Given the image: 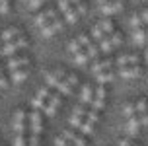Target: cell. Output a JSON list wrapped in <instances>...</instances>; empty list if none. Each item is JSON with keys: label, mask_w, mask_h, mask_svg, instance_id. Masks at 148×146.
I'll use <instances>...</instances> for the list:
<instances>
[{"label": "cell", "mask_w": 148, "mask_h": 146, "mask_svg": "<svg viewBox=\"0 0 148 146\" xmlns=\"http://www.w3.org/2000/svg\"><path fill=\"white\" fill-rule=\"evenodd\" d=\"M27 39L25 37H18V39H14V41H10V43H2L0 45V57H14L16 53L20 51V49H23V47H27Z\"/></svg>", "instance_id": "obj_1"}, {"label": "cell", "mask_w": 148, "mask_h": 146, "mask_svg": "<svg viewBox=\"0 0 148 146\" xmlns=\"http://www.w3.org/2000/svg\"><path fill=\"white\" fill-rule=\"evenodd\" d=\"M29 132L39 136L43 132V111H29Z\"/></svg>", "instance_id": "obj_2"}, {"label": "cell", "mask_w": 148, "mask_h": 146, "mask_svg": "<svg viewBox=\"0 0 148 146\" xmlns=\"http://www.w3.org/2000/svg\"><path fill=\"white\" fill-rule=\"evenodd\" d=\"M55 18H59V8L57 6H49V8L41 10V12L35 16V23L39 25V27H43L45 23H49L51 20H55Z\"/></svg>", "instance_id": "obj_3"}, {"label": "cell", "mask_w": 148, "mask_h": 146, "mask_svg": "<svg viewBox=\"0 0 148 146\" xmlns=\"http://www.w3.org/2000/svg\"><path fill=\"white\" fill-rule=\"evenodd\" d=\"M8 70L12 72V70H18V68H25V66H29V57L27 55H14V57H10L4 62Z\"/></svg>", "instance_id": "obj_4"}, {"label": "cell", "mask_w": 148, "mask_h": 146, "mask_svg": "<svg viewBox=\"0 0 148 146\" xmlns=\"http://www.w3.org/2000/svg\"><path fill=\"white\" fill-rule=\"evenodd\" d=\"M123 8H125L123 0H107L103 4H99V12L103 16H113V14H117V12H121Z\"/></svg>", "instance_id": "obj_5"}, {"label": "cell", "mask_w": 148, "mask_h": 146, "mask_svg": "<svg viewBox=\"0 0 148 146\" xmlns=\"http://www.w3.org/2000/svg\"><path fill=\"white\" fill-rule=\"evenodd\" d=\"M62 136H64L68 142H72L74 146H88V138H86L82 132L74 131V129H64V131H62Z\"/></svg>", "instance_id": "obj_6"}, {"label": "cell", "mask_w": 148, "mask_h": 146, "mask_svg": "<svg viewBox=\"0 0 148 146\" xmlns=\"http://www.w3.org/2000/svg\"><path fill=\"white\" fill-rule=\"evenodd\" d=\"M142 68L140 64H133V66H121L117 70V74L121 76V78H127V80H131V78H138V76H142Z\"/></svg>", "instance_id": "obj_7"}, {"label": "cell", "mask_w": 148, "mask_h": 146, "mask_svg": "<svg viewBox=\"0 0 148 146\" xmlns=\"http://www.w3.org/2000/svg\"><path fill=\"white\" fill-rule=\"evenodd\" d=\"M113 58H109V57H105V58H96L94 60V64L90 66V70H92V74L96 76V74H99V72H103V70H111L113 68Z\"/></svg>", "instance_id": "obj_8"}, {"label": "cell", "mask_w": 148, "mask_h": 146, "mask_svg": "<svg viewBox=\"0 0 148 146\" xmlns=\"http://www.w3.org/2000/svg\"><path fill=\"white\" fill-rule=\"evenodd\" d=\"M62 23H64V20H62V18H55V20H51L49 23H45L43 27H41L43 37H53L57 31H60V29H62Z\"/></svg>", "instance_id": "obj_9"}, {"label": "cell", "mask_w": 148, "mask_h": 146, "mask_svg": "<svg viewBox=\"0 0 148 146\" xmlns=\"http://www.w3.org/2000/svg\"><path fill=\"white\" fill-rule=\"evenodd\" d=\"M60 103H62V99H60V94H51V97L47 99V103H45V109L43 113L47 117H53L55 113H57V109L60 107Z\"/></svg>", "instance_id": "obj_10"}, {"label": "cell", "mask_w": 148, "mask_h": 146, "mask_svg": "<svg viewBox=\"0 0 148 146\" xmlns=\"http://www.w3.org/2000/svg\"><path fill=\"white\" fill-rule=\"evenodd\" d=\"M115 64L121 68V66H133V64H140V55H133V53H129V55H121V57L115 58Z\"/></svg>", "instance_id": "obj_11"}, {"label": "cell", "mask_w": 148, "mask_h": 146, "mask_svg": "<svg viewBox=\"0 0 148 146\" xmlns=\"http://www.w3.org/2000/svg\"><path fill=\"white\" fill-rule=\"evenodd\" d=\"M94 97H96V90H94V86L84 84L82 90H80V103L82 105H90V103L94 101Z\"/></svg>", "instance_id": "obj_12"}, {"label": "cell", "mask_w": 148, "mask_h": 146, "mask_svg": "<svg viewBox=\"0 0 148 146\" xmlns=\"http://www.w3.org/2000/svg\"><path fill=\"white\" fill-rule=\"evenodd\" d=\"M18 37H22V29L12 25V27H6L2 33H0V41H2V43H10V41L18 39Z\"/></svg>", "instance_id": "obj_13"}, {"label": "cell", "mask_w": 148, "mask_h": 146, "mask_svg": "<svg viewBox=\"0 0 148 146\" xmlns=\"http://www.w3.org/2000/svg\"><path fill=\"white\" fill-rule=\"evenodd\" d=\"M140 121H138V115H134V117H129L127 119V123H125V132L129 134V136H136L138 134V131H140Z\"/></svg>", "instance_id": "obj_14"}, {"label": "cell", "mask_w": 148, "mask_h": 146, "mask_svg": "<svg viewBox=\"0 0 148 146\" xmlns=\"http://www.w3.org/2000/svg\"><path fill=\"white\" fill-rule=\"evenodd\" d=\"M27 76H29V66L12 70V72H10V80L14 82V84H22L23 80H27Z\"/></svg>", "instance_id": "obj_15"}, {"label": "cell", "mask_w": 148, "mask_h": 146, "mask_svg": "<svg viewBox=\"0 0 148 146\" xmlns=\"http://www.w3.org/2000/svg\"><path fill=\"white\" fill-rule=\"evenodd\" d=\"M115 76H117V72L111 68V70H103V72L96 74V80H97V84H99V86H105V84H109V82L115 80Z\"/></svg>", "instance_id": "obj_16"}, {"label": "cell", "mask_w": 148, "mask_h": 146, "mask_svg": "<svg viewBox=\"0 0 148 146\" xmlns=\"http://www.w3.org/2000/svg\"><path fill=\"white\" fill-rule=\"evenodd\" d=\"M133 41L134 45H146L148 43V37H146V29L142 27V29H136V31H133Z\"/></svg>", "instance_id": "obj_17"}, {"label": "cell", "mask_w": 148, "mask_h": 146, "mask_svg": "<svg viewBox=\"0 0 148 146\" xmlns=\"http://www.w3.org/2000/svg\"><path fill=\"white\" fill-rule=\"evenodd\" d=\"M27 121H29V113L23 109V107L16 109V113L12 115V123H27Z\"/></svg>", "instance_id": "obj_18"}, {"label": "cell", "mask_w": 148, "mask_h": 146, "mask_svg": "<svg viewBox=\"0 0 148 146\" xmlns=\"http://www.w3.org/2000/svg\"><path fill=\"white\" fill-rule=\"evenodd\" d=\"M97 25L103 29L105 35H111V33L115 31V22H113L111 18H105V20H101V22H97Z\"/></svg>", "instance_id": "obj_19"}, {"label": "cell", "mask_w": 148, "mask_h": 146, "mask_svg": "<svg viewBox=\"0 0 148 146\" xmlns=\"http://www.w3.org/2000/svg\"><path fill=\"white\" fill-rule=\"evenodd\" d=\"M78 131H80L82 134H84V136H92V134L96 132V125H94V123H90V121H86V119H84V123L80 125V129H78Z\"/></svg>", "instance_id": "obj_20"}, {"label": "cell", "mask_w": 148, "mask_h": 146, "mask_svg": "<svg viewBox=\"0 0 148 146\" xmlns=\"http://www.w3.org/2000/svg\"><path fill=\"white\" fill-rule=\"evenodd\" d=\"M84 51H86V55H88V57H90V60H96V58L99 57V45H97V43H94V41H92V43H90L88 47L84 49Z\"/></svg>", "instance_id": "obj_21"}, {"label": "cell", "mask_w": 148, "mask_h": 146, "mask_svg": "<svg viewBox=\"0 0 148 146\" xmlns=\"http://www.w3.org/2000/svg\"><path fill=\"white\" fill-rule=\"evenodd\" d=\"M97 45H99V53H105V55H109V53L113 51V49H115V47H113V43L109 41V37L101 39V41H99Z\"/></svg>", "instance_id": "obj_22"}, {"label": "cell", "mask_w": 148, "mask_h": 146, "mask_svg": "<svg viewBox=\"0 0 148 146\" xmlns=\"http://www.w3.org/2000/svg\"><path fill=\"white\" fill-rule=\"evenodd\" d=\"M78 18H80V16H78V12H76V10H74V6H72L70 10H66V12H64V18H62V20H64L66 23H76V22H78Z\"/></svg>", "instance_id": "obj_23"}, {"label": "cell", "mask_w": 148, "mask_h": 146, "mask_svg": "<svg viewBox=\"0 0 148 146\" xmlns=\"http://www.w3.org/2000/svg\"><path fill=\"white\" fill-rule=\"evenodd\" d=\"M131 27H133V31L144 27V23H142V16H140V14H136V12H134V14L131 16Z\"/></svg>", "instance_id": "obj_24"}, {"label": "cell", "mask_w": 148, "mask_h": 146, "mask_svg": "<svg viewBox=\"0 0 148 146\" xmlns=\"http://www.w3.org/2000/svg\"><path fill=\"white\" fill-rule=\"evenodd\" d=\"M123 113H125V117H134V115H138V113H136V101H129V103H125V107H123Z\"/></svg>", "instance_id": "obj_25"}, {"label": "cell", "mask_w": 148, "mask_h": 146, "mask_svg": "<svg viewBox=\"0 0 148 146\" xmlns=\"http://www.w3.org/2000/svg\"><path fill=\"white\" fill-rule=\"evenodd\" d=\"M90 37H92V39H96L97 43H99V41H101V39H105L107 35L103 33V29H101V27H99V25L96 23V25L92 27V35H90Z\"/></svg>", "instance_id": "obj_26"}, {"label": "cell", "mask_w": 148, "mask_h": 146, "mask_svg": "<svg viewBox=\"0 0 148 146\" xmlns=\"http://www.w3.org/2000/svg\"><path fill=\"white\" fill-rule=\"evenodd\" d=\"M55 90H57L59 94H62V95H70V94H72V88L68 86V84H66V82H64V80H60L59 84L55 86Z\"/></svg>", "instance_id": "obj_27"}, {"label": "cell", "mask_w": 148, "mask_h": 146, "mask_svg": "<svg viewBox=\"0 0 148 146\" xmlns=\"http://www.w3.org/2000/svg\"><path fill=\"white\" fill-rule=\"evenodd\" d=\"M51 94H53L51 88H49V86H43V88H39V90H37V94H35V95L39 97V99H43V101L47 103V99L51 97Z\"/></svg>", "instance_id": "obj_28"}, {"label": "cell", "mask_w": 148, "mask_h": 146, "mask_svg": "<svg viewBox=\"0 0 148 146\" xmlns=\"http://www.w3.org/2000/svg\"><path fill=\"white\" fill-rule=\"evenodd\" d=\"M84 123V117H80V115H70L68 117V125H70V127H72L74 131H76V129H80V125Z\"/></svg>", "instance_id": "obj_29"}, {"label": "cell", "mask_w": 148, "mask_h": 146, "mask_svg": "<svg viewBox=\"0 0 148 146\" xmlns=\"http://www.w3.org/2000/svg\"><path fill=\"white\" fill-rule=\"evenodd\" d=\"M136 113H148V97H140L136 99Z\"/></svg>", "instance_id": "obj_30"}, {"label": "cell", "mask_w": 148, "mask_h": 146, "mask_svg": "<svg viewBox=\"0 0 148 146\" xmlns=\"http://www.w3.org/2000/svg\"><path fill=\"white\" fill-rule=\"evenodd\" d=\"M74 62H76V64H86V62H90V57L88 55H86V51H84V49H82L80 53H76V55H74Z\"/></svg>", "instance_id": "obj_31"}, {"label": "cell", "mask_w": 148, "mask_h": 146, "mask_svg": "<svg viewBox=\"0 0 148 146\" xmlns=\"http://www.w3.org/2000/svg\"><path fill=\"white\" fill-rule=\"evenodd\" d=\"M99 119H101V117H99V111H96V109H92V107H90L88 109V113H86V121H90V123H99Z\"/></svg>", "instance_id": "obj_32"}, {"label": "cell", "mask_w": 148, "mask_h": 146, "mask_svg": "<svg viewBox=\"0 0 148 146\" xmlns=\"http://www.w3.org/2000/svg\"><path fill=\"white\" fill-rule=\"evenodd\" d=\"M64 82H66V84H68L70 88L80 86V80H78V76H76V74H70V72L64 74Z\"/></svg>", "instance_id": "obj_33"}, {"label": "cell", "mask_w": 148, "mask_h": 146, "mask_svg": "<svg viewBox=\"0 0 148 146\" xmlns=\"http://www.w3.org/2000/svg\"><path fill=\"white\" fill-rule=\"evenodd\" d=\"M107 37H109V41H111V43H113V47L121 45V41H123V33H121V31H117V29H115V31H113L111 35H107Z\"/></svg>", "instance_id": "obj_34"}, {"label": "cell", "mask_w": 148, "mask_h": 146, "mask_svg": "<svg viewBox=\"0 0 148 146\" xmlns=\"http://www.w3.org/2000/svg\"><path fill=\"white\" fill-rule=\"evenodd\" d=\"M47 2H49V0H29V2H27V10L35 12V10H39L43 4H47Z\"/></svg>", "instance_id": "obj_35"}, {"label": "cell", "mask_w": 148, "mask_h": 146, "mask_svg": "<svg viewBox=\"0 0 148 146\" xmlns=\"http://www.w3.org/2000/svg\"><path fill=\"white\" fill-rule=\"evenodd\" d=\"M82 49H84V47L80 45V41H78V39H72V41L68 43V51L72 53V55H76V53H80Z\"/></svg>", "instance_id": "obj_36"}, {"label": "cell", "mask_w": 148, "mask_h": 146, "mask_svg": "<svg viewBox=\"0 0 148 146\" xmlns=\"http://www.w3.org/2000/svg\"><path fill=\"white\" fill-rule=\"evenodd\" d=\"M31 107H33L35 111H43L45 109V101H43V99H39L37 95H33V97H31Z\"/></svg>", "instance_id": "obj_37"}, {"label": "cell", "mask_w": 148, "mask_h": 146, "mask_svg": "<svg viewBox=\"0 0 148 146\" xmlns=\"http://www.w3.org/2000/svg\"><path fill=\"white\" fill-rule=\"evenodd\" d=\"M88 109H90V107H86V105L78 103V105H74L72 113H74V115H80V117H84V119H86V113H88Z\"/></svg>", "instance_id": "obj_38"}, {"label": "cell", "mask_w": 148, "mask_h": 146, "mask_svg": "<svg viewBox=\"0 0 148 146\" xmlns=\"http://www.w3.org/2000/svg\"><path fill=\"white\" fill-rule=\"evenodd\" d=\"M57 8H59V12H66V10H70L72 8V4H70V0H57Z\"/></svg>", "instance_id": "obj_39"}, {"label": "cell", "mask_w": 148, "mask_h": 146, "mask_svg": "<svg viewBox=\"0 0 148 146\" xmlns=\"http://www.w3.org/2000/svg\"><path fill=\"white\" fill-rule=\"evenodd\" d=\"M90 107L92 109H96V111H101L105 107V99H99V97H94V101L90 103Z\"/></svg>", "instance_id": "obj_40"}, {"label": "cell", "mask_w": 148, "mask_h": 146, "mask_svg": "<svg viewBox=\"0 0 148 146\" xmlns=\"http://www.w3.org/2000/svg\"><path fill=\"white\" fill-rule=\"evenodd\" d=\"M27 134H16V140H14V146H27Z\"/></svg>", "instance_id": "obj_41"}, {"label": "cell", "mask_w": 148, "mask_h": 146, "mask_svg": "<svg viewBox=\"0 0 148 146\" xmlns=\"http://www.w3.org/2000/svg\"><path fill=\"white\" fill-rule=\"evenodd\" d=\"M76 39L80 41V45H82V47H84V49H86V47H88V45L92 43V37H90L88 33H82V35H78V37H76Z\"/></svg>", "instance_id": "obj_42"}, {"label": "cell", "mask_w": 148, "mask_h": 146, "mask_svg": "<svg viewBox=\"0 0 148 146\" xmlns=\"http://www.w3.org/2000/svg\"><path fill=\"white\" fill-rule=\"evenodd\" d=\"M10 86V76H6V72L0 74V90H6Z\"/></svg>", "instance_id": "obj_43"}, {"label": "cell", "mask_w": 148, "mask_h": 146, "mask_svg": "<svg viewBox=\"0 0 148 146\" xmlns=\"http://www.w3.org/2000/svg\"><path fill=\"white\" fill-rule=\"evenodd\" d=\"M96 97H99V99H105V97H107V90H105V86H97L96 88Z\"/></svg>", "instance_id": "obj_44"}, {"label": "cell", "mask_w": 148, "mask_h": 146, "mask_svg": "<svg viewBox=\"0 0 148 146\" xmlns=\"http://www.w3.org/2000/svg\"><path fill=\"white\" fill-rule=\"evenodd\" d=\"M55 146H74V144L68 142L64 136H57V138H55Z\"/></svg>", "instance_id": "obj_45"}, {"label": "cell", "mask_w": 148, "mask_h": 146, "mask_svg": "<svg viewBox=\"0 0 148 146\" xmlns=\"http://www.w3.org/2000/svg\"><path fill=\"white\" fill-rule=\"evenodd\" d=\"M117 146H138L136 142H133L131 138H119L117 140Z\"/></svg>", "instance_id": "obj_46"}, {"label": "cell", "mask_w": 148, "mask_h": 146, "mask_svg": "<svg viewBox=\"0 0 148 146\" xmlns=\"http://www.w3.org/2000/svg\"><path fill=\"white\" fill-rule=\"evenodd\" d=\"M10 10V0H0V14H6Z\"/></svg>", "instance_id": "obj_47"}, {"label": "cell", "mask_w": 148, "mask_h": 146, "mask_svg": "<svg viewBox=\"0 0 148 146\" xmlns=\"http://www.w3.org/2000/svg\"><path fill=\"white\" fill-rule=\"evenodd\" d=\"M74 10L78 12V16H82V14H86V10H88V8H86L84 2H80V4H76V6H74Z\"/></svg>", "instance_id": "obj_48"}, {"label": "cell", "mask_w": 148, "mask_h": 146, "mask_svg": "<svg viewBox=\"0 0 148 146\" xmlns=\"http://www.w3.org/2000/svg\"><path fill=\"white\" fill-rule=\"evenodd\" d=\"M27 146H39V136L29 134V138H27Z\"/></svg>", "instance_id": "obj_49"}, {"label": "cell", "mask_w": 148, "mask_h": 146, "mask_svg": "<svg viewBox=\"0 0 148 146\" xmlns=\"http://www.w3.org/2000/svg\"><path fill=\"white\" fill-rule=\"evenodd\" d=\"M138 121H140L142 127H148V113H140L138 115Z\"/></svg>", "instance_id": "obj_50"}, {"label": "cell", "mask_w": 148, "mask_h": 146, "mask_svg": "<svg viewBox=\"0 0 148 146\" xmlns=\"http://www.w3.org/2000/svg\"><path fill=\"white\" fill-rule=\"evenodd\" d=\"M140 16H142V23H144V27H148V8H144V10H142Z\"/></svg>", "instance_id": "obj_51"}, {"label": "cell", "mask_w": 148, "mask_h": 146, "mask_svg": "<svg viewBox=\"0 0 148 146\" xmlns=\"http://www.w3.org/2000/svg\"><path fill=\"white\" fill-rule=\"evenodd\" d=\"M82 0H70V4H72V6H76V4H80Z\"/></svg>", "instance_id": "obj_52"}, {"label": "cell", "mask_w": 148, "mask_h": 146, "mask_svg": "<svg viewBox=\"0 0 148 146\" xmlns=\"http://www.w3.org/2000/svg\"><path fill=\"white\" fill-rule=\"evenodd\" d=\"M4 68H6V66H4V64H2V62H0V74L4 72Z\"/></svg>", "instance_id": "obj_53"}, {"label": "cell", "mask_w": 148, "mask_h": 146, "mask_svg": "<svg viewBox=\"0 0 148 146\" xmlns=\"http://www.w3.org/2000/svg\"><path fill=\"white\" fill-rule=\"evenodd\" d=\"M144 60H146V62H148V49H146V51H144Z\"/></svg>", "instance_id": "obj_54"}, {"label": "cell", "mask_w": 148, "mask_h": 146, "mask_svg": "<svg viewBox=\"0 0 148 146\" xmlns=\"http://www.w3.org/2000/svg\"><path fill=\"white\" fill-rule=\"evenodd\" d=\"M97 2H99V4H103V2H107V0H97Z\"/></svg>", "instance_id": "obj_55"}, {"label": "cell", "mask_w": 148, "mask_h": 146, "mask_svg": "<svg viewBox=\"0 0 148 146\" xmlns=\"http://www.w3.org/2000/svg\"><path fill=\"white\" fill-rule=\"evenodd\" d=\"M144 29H146V37H148V27H144Z\"/></svg>", "instance_id": "obj_56"}, {"label": "cell", "mask_w": 148, "mask_h": 146, "mask_svg": "<svg viewBox=\"0 0 148 146\" xmlns=\"http://www.w3.org/2000/svg\"><path fill=\"white\" fill-rule=\"evenodd\" d=\"M27 2H29V0H27Z\"/></svg>", "instance_id": "obj_57"}, {"label": "cell", "mask_w": 148, "mask_h": 146, "mask_svg": "<svg viewBox=\"0 0 148 146\" xmlns=\"http://www.w3.org/2000/svg\"><path fill=\"white\" fill-rule=\"evenodd\" d=\"M0 43H2V41H0Z\"/></svg>", "instance_id": "obj_58"}, {"label": "cell", "mask_w": 148, "mask_h": 146, "mask_svg": "<svg viewBox=\"0 0 148 146\" xmlns=\"http://www.w3.org/2000/svg\"><path fill=\"white\" fill-rule=\"evenodd\" d=\"M0 58H2V57H0Z\"/></svg>", "instance_id": "obj_59"}]
</instances>
